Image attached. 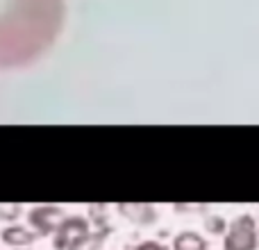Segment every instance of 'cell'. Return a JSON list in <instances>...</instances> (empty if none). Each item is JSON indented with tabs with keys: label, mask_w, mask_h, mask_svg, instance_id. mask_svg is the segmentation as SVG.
Listing matches in <instances>:
<instances>
[{
	"label": "cell",
	"mask_w": 259,
	"mask_h": 250,
	"mask_svg": "<svg viewBox=\"0 0 259 250\" xmlns=\"http://www.w3.org/2000/svg\"><path fill=\"white\" fill-rule=\"evenodd\" d=\"M134 250H168V246L159 241H141L139 246H134Z\"/></svg>",
	"instance_id": "obj_12"
},
{
	"label": "cell",
	"mask_w": 259,
	"mask_h": 250,
	"mask_svg": "<svg viewBox=\"0 0 259 250\" xmlns=\"http://www.w3.org/2000/svg\"><path fill=\"white\" fill-rule=\"evenodd\" d=\"M39 239V234L34 232V230L30 228V225H18V223H9L3 228V232H0V241L5 243V246L18 250V248H30L32 243Z\"/></svg>",
	"instance_id": "obj_5"
},
{
	"label": "cell",
	"mask_w": 259,
	"mask_h": 250,
	"mask_svg": "<svg viewBox=\"0 0 259 250\" xmlns=\"http://www.w3.org/2000/svg\"><path fill=\"white\" fill-rule=\"evenodd\" d=\"M118 212L123 214V219H127L130 223L134 225H152L157 221V210L152 205H141V202H137V205H118Z\"/></svg>",
	"instance_id": "obj_6"
},
{
	"label": "cell",
	"mask_w": 259,
	"mask_h": 250,
	"mask_svg": "<svg viewBox=\"0 0 259 250\" xmlns=\"http://www.w3.org/2000/svg\"><path fill=\"white\" fill-rule=\"evenodd\" d=\"M89 223H91V228L94 230H98V228H107L109 225V221H107V214H105V205H94V207H89Z\"/></svg>",
	"instance_id": "obj_9"
},
{
	"label": "cell",
	"mask_w": 259,
	"mask_h": 250,
	"mask_svg": "<svg viewBox=\"0 0 259 250\" xmlns=\"http://www.w3.org/2000/svg\"><path fill=\"white\" fill-rule=\"evenodd\" d=\"M64 0H0V68L27 66L57 41Z\"/></svg>",
	"instance_id": "obj_1"
},
{
	"label": "cell",
	"mask_w": 259,
	"mask_h": 250,
	"mask_svg": "<svg viewBox=\"0 0 259 250\" xmlns=\"http://www.w3.org/2000/svg\"><path fill=\"white\" fill-rule=\"evenodd\" d=\"M109 234H112V225L107 228H98V230H91L89 234L80 239L75 246H71L68 250H103V246L107 243Z\"/></svg>",
	"instance_id": "obj_7"
},
{
	"label": "cell",
	"mask_w": 259,
	"mask_h": 250,
	"mask_svg": "<svg viewBox=\"0 0 259 250\" xmlns=\"http://www.w3.org/2000/svg\"><path fill=\"white\" fill-rule=\"evenodd\" d=\"M64 219H66V216H64L62 207H57V205H36V207H32L25 216L27 225L39 234V239L53 237L55 230L59 228V223H62Z\"/></svg>",
	"instance_id": "obj_3"
},
{
	"label": "cell",
	"mask_w": 259,
	"mask_h": 250,
	"mask_svg": "<svg viewBox=\"0 0 259 250\" xmlns=\"http://www.w3.org/2000/svg\"><path fill=\"white\" fill-rule=\"evenodd\" d=\"M257 246H259L257 223L250 214H243L230 223L225 241H223L225 250H257Z\"/></svg>",
	"instance_id": "obj_2"
},
{
	"label": "cell",
	"mask_w": 259,
	"mask_h": 250,
	"mask_svg": "<svg viewBox=\"0 0 259 250\" xmlns=\"http://www.w3.org/2000/svg\"><path fill=\"white\" fill-rule=\"evenodd\" d=\"M205 225H207V230H209L211 234H221L225 230V221L221 219V216H207Z\"/></svg>",
	"instance_id": "obj_11"
},
{
	"label": "cell",
	"mask_w": 259,
	"mask_h": 250,
	"mask_svg": "<svg viewBox=\"0 0 259 250\" xmlns=\"http://www.w3.org/2000/svg\"><path fill=\"white\" fill-rule=\"evenodd\" d=\"M207 248H209L207 239L200 237L198 232H191V230L175 234L173 239V250H207Z\"/></svg>",
	"instance_id": "obj_8"
},
{
	"label": "cell",
	"mask_w": 259,
	"mask_h": 250,
	"mask_svg": "<svg viewBox=\"0 0 259 250\" xmlns=\"http://www.w3.org/2000/svg\"><path fill=\"white\" fill-rule=\"evenodd\" d=\"M91 230L94 228H91L87 216H66L53 234V248L55 250H68L71 246H75L84 234H89Z\"/></svg>",
	"instance_id": "obj_4"
},
{
	"label": "cell",
	"mask_w": 259,
	"mask_h": 250,
	"mask_svg": "<svg viewBox=\"0 0 259 250\" xmlns=\"http://www.w3.org/2000/svg\"><path fill=\"white\" fill-rule=\"evenodd\" d=\"M18 250H27V248H18Z\"/></svg>",
	"instance_id": "obj_13"
},
{
	"label": "cell",
	"mask_w": 259,
	"mask_h": 250,
	"mask_svg": "<svg viewBox=\"0 0 259 250\" xmlns=\"http://www.w3.org/2000/svg\"><path fill=\"white\" fill-rule=\"evenodd\" d=\"M21 212H23L21 205H0V221L16 223V219L21 216Z\"/></svg>",
	"instance_id": "obj_10"
}]
</instances>
